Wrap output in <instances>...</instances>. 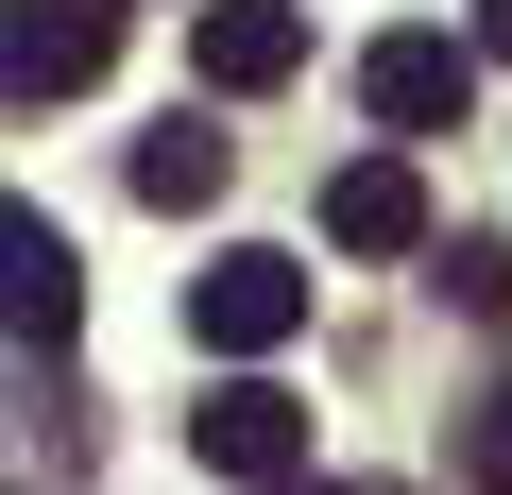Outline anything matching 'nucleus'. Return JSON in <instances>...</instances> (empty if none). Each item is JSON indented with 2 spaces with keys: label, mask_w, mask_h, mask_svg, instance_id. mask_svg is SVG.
I'll list each match as a JSON object with an SVG mask.
<instances>
[{
  "label": "nucleus",
  "mask_w": 512,
  "mask_h": 495,
  "mask_svg": "<svg viewBox=\"0 0 512 495\" xmlns=\"http://www.w3.org/2000/svg\"><path fill=\"white\" fill-rule=\"evenodd\" d=\"M291 325H308V274L274 257V239H239V257H205V274H188V342H205V359H239V376L274 359Z\"/></svg>",
  "instance_id": "obj_1"
},
{
  "label": "nucleus",
  "mask_w": 512,
  "mask_h": 495,
  "mask_svg": "<svg viewBox=\"0 0 512 495\" xmlns=\"http://www.w3.org/2000/svg\"><path fill=\"white\" fill-rule=\"evenodd\" d=\"M120 69V0H0V103H69Z\"/></svg>",
  "instance_id": "obj_2"
},
{
  "label": "nucleus",
  "mask_w": 512,
  "mask_h": 495,
  "mask_svg": "<svg viewBox=\"0 0 512 495\" xmlns=\"http://www.w3.org/2000/svg\"><path fill=\"white\" fill-rule=\"evenodd\" d=\"M188 461H222L239 495H291V478H308V410H291L274 376H222V393L188 410Z\"/></svg>",
  "instance_id": "obj_3"
},
{
  "label": "nucleus",
  "mask_w": 512,
  "mask_h": 495,
  "mask_svg": "<svg viewBox=\"0 0 512 495\" xmlns=\"http://www.w3.org/2000/svg\"><path fill=\"white\" fill-rule=\"evenodd\" d=\"M0 325L52 342V359H69V325H86V257H69V222L18 205V188H0Z\"/></svg>",
  "instance_id": "obj_4"
},
{
  "label": "nucleus",
  "mask_w": 512,
  "mask_h": 495,
  "mask_svg": "<svg viewBox=\"0 0 512 495\" xmlns=\"http://www.w3.org/2000/svg\"><path fill=\"white\" fill-rule=\"evenodd\" d=\"M359 103H376L393 137H444V120L478 103V52H461V35H376V52H359Z\"/></svg>",
  "instance_id": "obj_5"
},
{
  "label": "nucleus",
  "mask_w": 512,
  "mask_h": 495,
  "mask_svg": "<svg viewBox=\"0 0 512 495\" xmlns=\"http://www.w3.org/2000/svg\"><path fill=\"white\" fill-rule=\"evenodd\" d=\"M188 52H205L222 103H256V86H291V69H308V18H291V0H205V35H188Z\"/></svg>",
  "instance_id": "obj_6"
},
{
  "label": "nucleus",
  "mask_w": 512,
  "mask_h": 495,
  "mask_svg": "<svg viewBox=\"0 0 512 495\" xmlns=\"http://www.w3.org/2000/svg\"><path fill=\"white\" fill-rule=\"evenodd\" d=\"M325 239H342V257H410V239H427V171L410 154H359L325 188Z\"/></svg>",
  "instance_id": "obj_7"
},
{
  "label": "nucleus",
  "mask_w": 512,
  "mask_h": 495,
  "mask_svg": "<svg viewBox=\"0 0 512 495\" xmlns=\"http://www.w3.org/2000/svg\"><path fill=\"white\" fill-rule=\"evenodd\" d=\"M222 171H239L222 120H154V137H137V205H222Z\"/></svg>",
  "instance_id": "obj_8"
},
{
  "label": "nucleus",
  "mask_w": 512,
  "mask_h": 495,
  "mask_svg": "<svg viewBox=\"0 0 512 495\" xmlns=\"http://www.w3.org/2000/svg\"><path fill=\"white\" fill-rule=\"evenodd\" d=\"M444 291H461L478 325H512V239H444Z\"/></svg>",
  "instance_id": "obj_9"
},
{
  "label": "nucleus",
  "mask_w": 512,
  "mask_h": 495,
  "mask_svg": "<svg viewBox=\"0 0 512 495\" xmlns=\"http://www.w3.org/2000/svg\"><path fill=\"white\" fill-rule=\"evenodd\" d=\"M461 478H478V495H512V376L461 410Z\"/></svg>",
  "instance_id": "obj_10"
},
{
  "label": "nucleus",
  "mask_w": 512,
  "mask_h": 495,
  "mask_svg": "<svg viewBox=\"0 0 512 495\" xmlns=\"http://www.w3.org/2000/svg\"><path fill=\"white\" fill-rule=\"evenodd\" d=\"M478 52H495V69H512V0H478Z\"/></svg>",
  "instance_id": "obj_11"
},
{
  "label": "nucleus",
  "mask_w": 512,
  "mask_h": 495,
  "mask_svg": "<svg viewBox=\"0 0 512 495\" xmlns=\"http://www.w3.org/2000/svg\"><path fill=\"white\" fill-rule=\"evenodd\" d=\"M291 495H325V478H291Z\"/></svg>",
  "instance_id": "obj_12"
}]
</instances>
